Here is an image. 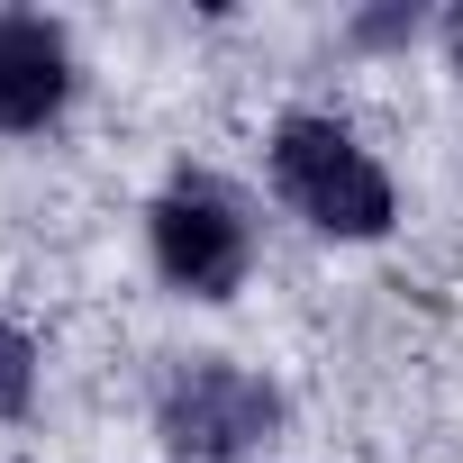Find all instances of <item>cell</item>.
<instances>
[{"label":"cell","mask_w":463,"mask_h":463,"mask_svg":"<svg viewBox=\"0 0 463 463\" xmlns=\"http://www.w3.org/2000/svg\"><path fill=\"white\" fill-rule=\"evenodd\" d=\"M273 182H282V200L309 227H327V237H382L391 227V182L336 118H291L273 137Z\"/></svg>","instance_id":"6da1fadb"},{"label":"cell","mask_w":463,"mask_h":463,"mask_svg":"<svg viewBox=\"0 0 463 463\" xmlns=\"http://www.w3.org/2000/svg\"><path fill=\"white\" fill-rule=\"evenodd\" d=\"M155 255H164V273L182 282V291H200V300H218V291H237L246 282V218H237V200H227L218 182H173L164 200H155Z\"/></svg>","instance_id":"7a4b0ae2"},{"label":"cell","mask_w":463,"mask_h":463,"mask_svg":"<svg viewBox=\"0 0 463 463\" xmlns=\"http://www.w3.org/2000/svg\"><path fill=\"white\" fill-rule=\"evenodd\" d=\"M264 427H273V391H264L255 373H237V364H200V373H182L173 400H164V436H173L182 454H237V445H255Z\"/></svg>","instance_id":"3957f363"},{"label":"cell","mask_w":463,"mask_h":463,"mask_svg":"<svg viewBox=\"0 0 463 463\" xmlns=\"http://www.w3.org/2000/svg\"><path fill=\"white\" fill-rule=\"evenodd\" d=\"M64 37L46 19H0V128H46L64 109Z\"/></svg>","instance_id":"277c9868"},{"label":"cell","mask_w":463,"mask_h":463,"mask_svg":"<svg viewBox=\"0 0 463 463\" xmlns=\"http://www.w3.org/2000/svg\"><path fill=\"white\" fill-rule=\"evenodd\" d=\"M10 409H28V336L0 327V418Z\"/></svg>","instance_id":"5b68a950"},{"label":"cell","mask_w":463,"mask_h":463,"mask_svg":"<svg viewBox=\"0 0 463 463\" xmlns=\"http://www.w3.org/2000/svg\"><path fill=\"white\" fill-rule=\"evenodd\" d=\"M454 55H463V19H454Z\"/></svg>","instance_id":"8992f818"}]
</instances>
